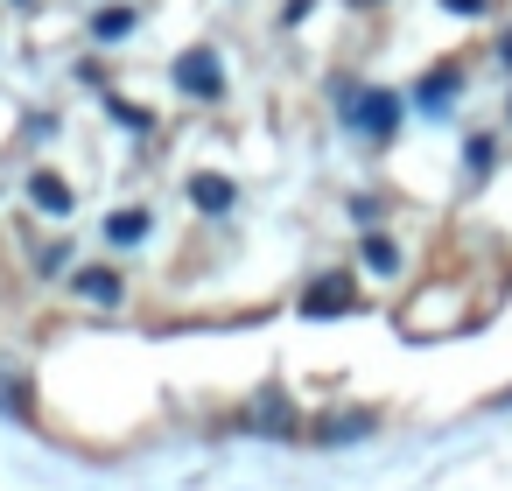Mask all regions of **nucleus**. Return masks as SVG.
Masks as SVG:
<instances>
[{"label": "nucleus", "mask_w": 512, "mask_h": 491, "mask_svg": "<svg viewBox=\"0 0 512 491\" xmlns=\"http://www.w3.org/2000/svg\"><path fill=\"white\" fill-rule=\"evenodd\" d=\"M239 428H246V435H274V442H288V435H302V414H295V400H288L281 386H260V393L246 400Z\"/></svg>", "instance_id": "1"}, {"label": "nucleus", "mask_w": 512, "mask_h": 491, "mask_svg": "<svg viewBox=\"0 0 512 491\" xmlns=\"http://www.w3.org/2000/svg\"><path fill=\"white\" fill-rule=\"evenodd\" d=\"M344 127L365 141H386L400 127V92H344Z\"/></svg>", "instance_id": "2"}, {"label": "nucleus", "mask_w": 512, "mask_h": 491, "mask_svg": "<svg viewBox=\"0 0 512 491\" xmlns=\"http://www.w3.org/2000/svg\"><path fill=\"white\" fill-rule=\"evenodd\" d=\"M358 309V288H351V274H316L309 288H302V316H351Z\"/></svg>", "instance_id": "3"}, {"label": "nucleus", "mask_w": 512, "mask_h": 491, "mask_svg": "<svg viewBox=\"0 0 512 491\" xmlns=\"http://www.w3.org/2000/svg\"><path fill=\"white\" fill-rule=\"evenodd\" d=\"M176 92H190V99H218V92H225V64H218L211 50H183V57H176Z\"/></svg>", "instance_id": "4"}, {"label": "nucleus", "mask_w": 512, "mask_h": 491, "mask_svg": "<svg viewBox=\"0 0 512 491\" xmlns=\"http://www.w3.org/2000/svg\"><path fill=\"white\" fill-rule=\"evenodd\" d=\"M379 428V414L372 407H337V414H323L316 428H309V442H323V449H344V442H365Z\"/></svg>", "instance_id": "5"}, {"label": "nucleus", "mask_w": 512, "mask_h": 491, "mask_svg": "<svg viewBox=\"0 0 512 491\" xmlns=\"http://www.w3.org/2000/svg\"><path fill=\"white\" fill-rule=\"evenodd\" d=\"M71 295L92 302V309H120L127 302V281H120V267H78L71 274Z\"/></svg>", "instance_id": "6"}, {"label": "nucleus", "mask_w": 512, "mask_h": 491, "mask_svg": "<svg viewBox=\"0 0 512 491\" xmlns=\"http://www.w3.org/2000/svg\"><path fill=\"white\" fill-rule=\"evenodd\" d=\"M0 414L36 421V386H29V365H15V358H0Z\"/></svg>", "instance_id": "7"}, {"label": "nucleus", "mask_w": 512, "mask_h": 491, "mask_svg": "<svg viewBox=\"0 0 512 491\" xmlns=\"http://www.w3.org/2000/svg\"><path fill=\"white\" fill-rule=\"evenodd\" d=\"M29 204H36V211H50V218H71V204H78V197H71V183H64V176L36 169V176H29Z\"/></svg>", "instance_id": "8"}, {"label": "nucleus", "mask_w": 512, "mask_h": 491, "mask_svg": "<svg viewBox=\"0 0 512 491\" xmlns=\"http://www.w3.org/2000/svg\"><path fill=\"white\" fill-rule=\"evenodd\" d=\"M456 85H463V71H428V78L414 85V106H421V113H442V106L456 99Z\"/></svg>", "instance_id": "9"}, {"label": "nucleus", "mask_w": 512, "mask_h": 491, "mask_svg": "<svg viewBox=\"0 0 512 491\" xmlns=\"http://www.w3.org/2000/svg\"><path fill=\"white\" fill-rule=\"evenodd\" d=\"M232 197H239V190H232L225 176H190V204H197V211L218 218V211H232Z\"/></svg>", "instance_id": "10"}, {"label": "nucleus", "mask_w": 512, "mask_h": 491, "mask_svg": "<svg viewBox=\"0 0 512 491\" xmlns=\"http://www.w3.org/2000/svg\"><path fill=\"white\" fill-rule=\"evenodd\" d=\"M148 225H155L148 211H113V218H106V239H113V246H141Z\"/></svg>", "instance_id": "11"}, {"label": "nucleus", "mask_w": 512, "mask_h": 491, "mask_svg": "<svg viewBox=\"0 0 512 491\" xmlns=\"http://www.w3.org/2000/svg\"><path fill=\"white\" fill-rule=\"evenodd\" d=\"M358 260H365L372 274H400V246H393L386 232H365V246H358Z\"/></svg>", "instance_id": "12"}, {"label": "nucleus", "mask_w": 512, "mask_h": 491, "mask_svg": "<svg viewBox=\"0 0 512 491\" xmlns=\"http://www.w3.org/2000/svg\"><path fill=\"white\" fill-rule=\"evenodd\" d=\"M127 29H134V15H127V8H106V15H92V36H99V43H120Z\"/></svg>", "instance_id": "13"}, {"label": "nucleus", "mask_w": 512, "mask_h": 491, "mask_svg": "<svg viewBox=\"0 0 512 491\" xmlns=\"http://www.w3.org/2000/svg\"><path fill=\"white\" fill-rule=\"evenodd\" d=\"M64 267H71V246H43L36 253V274H64Z\"/></svg>", "instance_id": "14"}, {"label": "nucleus", "mask_w": 512, "mask_h": 491, "mask_svg": "<svg viewBox=\"0 0 512 491\" xmlns=\"http://www.w3.org/2000/svg\"><path fill=\"white\" fill-rule=\"evenodd\" d=\"M442 8H449V15H484L491 0H442Z\"/></svg>", "instance_id": "15"}, {"label": "nucleus", "mask_w": 512, "mask_h": 491, "mask_svg": "<svg viewBox=\"0 0 512 491\" xmlns=\"http://www.w3.org/2000/svg\"><path fill=\"white\" fill-rule=\"evenodd\" d=\"M498 64H505V71H512V29H505V36H498Z\"/></svg>", "instance_id": "16"}, {"label": "nucleus", "mask_w": 512, "mask_h": 491, "mask_svg": "<svg viewBox=\"0 0 512 491\" xmlns=\"http://www.w3.org/2000/svg\"><path fill=\"white\" fill-rule=\"evenodd\" d=\"M351 8H379V0H351Z\"/></svg>", "instance_id": "17"}, {"label": "nucleus", "mask_w": 512, "mask_h": 491, "mask_svg": "<svg viewBox=\"0 0 512 491\" xmlns=\"http://www.w3.org/2000/svg\"><path fill=\"white\" fill-rule=\"evenodd\" d=\"M505 113H512V106H505Z\"/></svg>", "instance_id": "18"}]
</instances>
